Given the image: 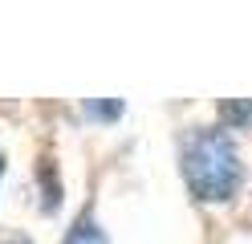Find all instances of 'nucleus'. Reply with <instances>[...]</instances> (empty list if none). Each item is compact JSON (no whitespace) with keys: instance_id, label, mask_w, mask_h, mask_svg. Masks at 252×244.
Here are the masks:
<instances>
[{"instance_id":"obj_1","label":"nucleus","mask_w":252,"mask_h":244,"mask_svg":"<svg viewBox=\"0 0 252 244\" xmlns=\"http://www.w3.org/2000/svg\"><path fill=\"white\" fill-rule=\"evenodd\" d=\"M179 171L195 200L224 204L240 187V151L224 126H199L179 151Z\"/></svg>"},{"instance_id":"obj_2","label":"nucleus","mask_w":252,"mask_h":244,"mask_svg":"<svg viewBox=\"0 0 252 244\" xmlns=\"http://www.w3.org/2000/svg\"><path fill=\"white\" fill-rule=\"evenodd\" d=\"M61 244H110V240H106V232L98 228V220H94V216H77Z\"/></svg>"},{"instance_id":"obj_3","label":"nucleus","mask_w":252,"mask_h":244,"mask_svg":"<svg viewBox=\"0 0 252 244\" xmlns=\"http://www.w3.org/2000/svg\"><path fill=\"white\" fill-rule=\"evenodd\" d=\"M86 114H94V118H118V114H122V102H90Z\"/></svg>"},{"instance_id":"obj_4","label":"nucleus","mask_w":252,"mask_h":244,"mask_svg":"<svg viewBox=\"0 0 252 244\" xmlns=\"http://www.w3.org/2000/svg\"><path fill=\"white\" fill-rule=\"evenodd\" d=\"M224 114H228V118H240V122H244V118H252V102H248V106H224Z\"/></svg>"}]
</instances>
